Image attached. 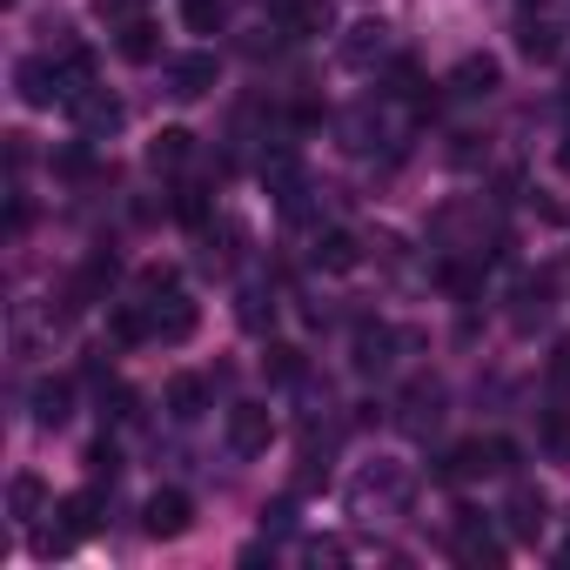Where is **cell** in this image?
Masks as SVG:
<instances>
[{
	"label": "cell",
	"mask_w": 570,
	"mask_h": 570,
	"mask_svg": "<svg viewBox=\"0 0 570 570\" xmlns=\"http://www.w3.org/2000/svg\"><path fill=\"white\" fill-rule=\"evenodd\" d=\"M363 262V248H356V235L350 228H330L323 242H316V268H330V275H350Z\"/></svg>",
	"instance_id": "4fadbf2b"
},
{
	"label": "cell",
	"mask_w": 570,
	"mask_h": 570,
	"mask_svg": "<svg viewBox=\"0 0 570 570\" xmlns=\"http://www.w3.org/2000/svg\"><path fill=\"white\" fill-rule=\"evenodd\" d=\"M268 443H275V416L262 403H235L228 410V450L235 456H262Z\"/></svg>",
	"instance_id": "3957f363"
},
{
	"label": "cell",
	"mask_w": 570,
	"mask_h": 570,
	"mask_svg": "<svg viewBox=\"0 0 570 570\" xmlns=\"http://www.w3.org/2000/svg\"><path fill=\"white\" fill-rule=\"evenodd\" d=\"M115 41H121V55H128V61H135V68H148V61H155V55H161V28H155V21H148V14H135V21H128V28H115Z\"/></svg>",
	"instance_id": "ba28073f"
},
{
	"label": "cell",
	"mask_w": 570,
	"mask_h": 570,
	"mask_svg": "<svg viewBox=\"0 0 570 570\" xmlns=\"http://www.w3.org/2000/svg\"><path fill=\"white\" fill-rule=\"evenodd\" d=\"M21 101L61 108V75H55V61H21Z\"/></svg>",
	"instance_id": "30bf717a"
},
{
	"label": "cell",
	"mask_w": 570,
	"mask_h": 570,
	"mask_svg": "<svg viewBox=\"0 0 570 570\" xmlns=\"http://www.w3.org/2000/svg\"><path fill=\"white\" fill-rule=\"evenodd\" d=\"M215 88V55H181V61H168V95L175 101H202Z\"/></svg>",
	"instance_id": "8992f818"
},
{
	"label": "cell",
	"mask_w": 570,
	"mask_h": 570,
	"mask_svg": "<svg viewBox=\"0 0 570 570\" xmlns=\"http://www.w3.org/2000/svg\"><path fill=\"white\" fill-rule=\"evenodd\" d=\"M8 503H14V517H21V523H35V517H41V503H48V483H41V476H14V483H8Z\"/></svg>",
	"instance_id": "d6986e66"
},
{
	"label": "cell",
	"mask_w": 570,
	"mask_h": 570,
	"mask_svg": "<svg viewBox=\"0 0 570 570\" xmlns=\"http://www.w3.org/2000/svg\"><path fill=\"white\" fill-rule=\"evenodd\" d=\"M456 557H463V563H497V557H503V543H497L470 510H463V523H456Z\"/></svg>",
	"instance_id": "5bb4252c"
},
{
	"label": "cell",
	"mask_w": 570,
	"mask_h": 570,
	"mask_svg": "<svg viewBox=\"0 0 570 570\" xmlns=\"http://www.w3.org/2000/svg\"><path fill=\"white\" fill-rule=\"evenodd\" d=\"M343 55H350V68H370V55H383V28H376V21H363V28H356V41H350Z\"/></svg>",
	"instance_id": "7402d4cb"
},
{
	"label": "cell",
	"mask_w": 570,
	"mask_h": 570,
	"mask_svg": "<svg viewBox=\"0 0 570 570\" xmlns=\"http://www.w3.org/2000/svg\"><path fill=\"white\" fill-rule=\"evenodd\" d=\"M68 115H75V121H81L88 135H108V128H121V101H115L108 88H95V95H81V101H75Z\"/></svg>",
	"instance_id": "8fae6325"
},
{
	"label": "cell",
	"mask_w": 570,
	"mask_h": 570,
	"mask_svg": "<svg viewBox=\"0 0 570 570\" xmlns=\"http://www.w3.org/2000/svg\"><path fill=\"white\" fill-rule=\"evenodd\" d=\"M75 537H88L95 523H101V490H75V497H61V510H55Z\"/></svg>",
	"instance_id": "e0dca14e"
},
{
	"label": "cell",
	"mask_w": 570,
	"mask_h": 570,
	"mask_svg": "<svg viewBox=\"0 0 570 570\" xmlns=\"http://www.w3.org/2000/svg\"><path fill=\"white\" fill-rule=\"evenodd\" d=\"M390 363V330H363L356 336V370L370 376V370H383Z\"/></svg>",
	"instance_id": "ffe728a7"
},
{
	"label": "cell",
	"mask_w": 570,
	"mask_h": 570,
	"mask_svg": "<svg viewBox=\"0 0 570 570\" xmlns=\"http://www.w3.org/2000/svg\"><path fill=\"white\" fill-rule=\"evenodd\" d=\"M181 282H175V268H141V303H161V296H175Z\"/></svg>",
	"instance_id": "cb8c5ba5"
},
{
	"label": "cell",
	"mask_w": 570,
	"mask_h": 570,
	"mask_svg": "<svg viewBox=\"0 0 570 570\" xmlns=\"http://www.w3.org/2000/svg\"><path fill=\"white\" fill-rule=\"evenodd\" d=\"M148 323H155V336H161V343H181V336H195V303L175 289V296L148 303Z\"/></svg>",
	"instance_id": "52a82bcc"
},
{
	"label": "cell",
	"mask_w": 570,
	"mask_h": 570,
	"mask_svg": "<svg viewBox=\"0 0 570 570\" xmlns=\"http://www.w3.org/2000/svg\"><path fill=\"white\" fill-rule=\"evenodd\" d=\"M68 403H75L68 383H55V376L35 383V423H41V430H61V423H68Z\"/></svg>",
	"instance_id": "2e32d148"
},
{
	"label": "cell",
	"mask_w": 570,
	"mask_h": 570,
	"mask_svg": "<svg viewBox=\"0 0 570 570\" xmlns=\"http://www.w3.org/2000/svg\"><path fill=\"white\" fill-rule=\"evenodd\" d=\"M557 161H563V175H570V141H563V148H557Z\"/></svg>",
	"instance_id": "f546056e"
},
{
	"label": "cell",
	"mask_w": 570,
	"mask_h": 570,
	"mask_svg": "<svg viewBox=\"0 0 570 570\" xmlns=\"http://www.w3.org/2000/svg\"><path fill=\"white\" fill-rule=\"evenodd\" d=\"M557 48H563V41H557V28H543V21H530V28H523V55H530V61H557Z\"/></svg>",
	"instance_id": "603a6c76"
},
{
	"label": "cell",
	"mask_w": 570,
	"mask_h": 570,
	"mask_svg": "<svg viewBox=\"0 0 570 570\" xmlns=\"http://www.w3.org/2000/svg\"><path fill=\"white\" fill-rule=\"evenodd\" d=\"M503 81V68L490 61V55H470V61H456V75H450V88L463 95V101H476V95H490Z\"/></svg>",
	"instance_id": "9c48e42d"
},
{
	"label": "cell",
	"mask_w": 570,
	"mask_h": 570,
	"mask_svg": "<svg viewBox=\"0 0 570 570\" xmlns=\"http://www.w3.org/2000/svg\"><path fill=\"white\" fill-rule=\"evenodd\" d=\"M557 563H563V570H570V543H563V550H557Z\"/></svg>",
	"instance_id": "4dcf8cb0"
},
{
	"label": "cell",
	"mask_w": 570,
	"mask_h": 570,
	"mask_svg": "<svg viewBox=\"0 0 570 570\" xmlns=\"http://www.w3.org/2000/svg\"><path fill=\"white\" fill-rule=\"evenodd\" d=\"M101 416L108 423H128L135 416V390H101Z\"/></svg>",
	"instance_id": "484cf974"
},
{
	"label": "cell",
	"mask_w": 570,
	"mask_h": 570,
	"mask_svg": "<svg viewBox=\"0 0 570 570\" xmlns=\"http://www.w3.org/2000/svg\"><path fill=\"white\" fill-rule=\"evenodd\" d=\"M188 155H195V135H188V128H161V135L148 141V168H161V175H175Z\"/></svg>",
	"instance_id": "7c38bea8"
},
{
	"label": "cell",
	"mask_w": 570,
	"mask_h": 570,
	"mask_svg": "<svg viewBox=\"0 0 570 570\" xmlns=\"http://www.w3.org/2000/svg\"><path fill=\"white\" fill-rule=\"evenodd\" d=\"M503 470H517V443L510 436H470V443H456L450 456H443V476L450 483H470V476H503Z\"/></svg>",
	"instance_id": "6da1fadb"
},
{
	"label": "cell",
	"mask_w": 570,
	"mask_h": 570,
	"mask_svg": "<svg viewBox=\"0 0 570 570\" xmlns=\"http://www.w3.org/2000/svg\"><path fill=\"white\" fill-rule=\"evenodd\" d=\"M550 376H557V390H570V343H557V356H550Z\"/></svg>",
	"instance_id": "f1b7e54d"
},
{
	"label": "cell",
	"mask_w": 570,
	"mask_h": 570,
	"mask_svg": "<svg viewBox=\"0 0 570 570\" xmlns=\"http://www.w3.org/2000/svg\"><path fill=\"white\" fill-rule=\"evenodd\" d=\"M202 410H208V383H202V376H175V383H168V416H175V423H195Z\"/></svg>",
	"instance_id": "9a60e30c"
},
{
	"label": "cell",
	"mask_w": 570,
	"mask_h": 570,
	"mask_svg": "<svg viewBox=\"0 0 570 570\" xmlns=\"http://www.w3.org/2000/svg\"><path fill=\"white\" fill-rule=\"evenodd\" d=\"M95 14H101L108 28H128V21L141 14V0H95Z\"/></svg>",
	"instance_id": "d4e9b609"
},
{
	"label": "cell",
	"mask_w": 570,
	"mask_h": 570,
	"mask_svg": "<svg viewBox=\"0 0 570 570\" xmlns=\"http://www.w3.org/2000/svg\"><path fill=\"white\" fill-rule=\"evenodd\" d=\"M181 28L188 35H222L228 28V0H181Z\"/></svg>",
	"instance_id": "ac0fdd59"
},
{
	"label": "cell",
	"mask_w": 570,
	"mask_h": 570,
	"mask_svg": "<svg viewBox=\"0 0 570 570\" xmlns=\"http://www.w3.org/2000/svg\"><path fill=\"white\" fill-rule=\"evenodd\" d=\"M88 470L115 483V470H121V450H115V443H95V450H88Z\"/></svg>",
	"instance_id": "83f0119b"
},
{
	"label": "cell",
	"mask_w": 570,
	"mask_h": 570,
	"mask_svg": "<svg viewBox=\"0 0 570 570\" xmlns=\"http://www.w3.org/2000/svg\"><path fill=\"white\" fill-rule=\"evenodd\" d=\"M188 523H195L188 490H155V497L141 503V530H148V537H181Z\"/></svg>",
	"instance_id": "277c9868"
},
{
	"label": "cell",
	"mask_w": 570,
	"mask_h": 570,
	"mask_svg": "<svg viewBox=\"0 0 570 570\" xmlns=\"http://www.w3.org/2000/svg\"><path fill=\"white\" fill-rule=\"evenodd\" d=\"M175 215H181V222L195 228V222L208 215V195H202V188H181V195H175Z\"/></svg>",
	"instance_id": "4316f807"
},
{
	"label": "cell",
	"mask_w": 570,
	"mask_h": 570,
	"mask_svg": "<svg viewBox=\"0 0 570 570\" xmlns=\"http://www.w3.org/2000/svg\"><path fill=\"white\" fill-rule=\"evenodd\" d=\"M336 28V8L330 0H282L275 8V35L282 41H316V35H330Z\"/></svg>",
	"instance_id": "7a4b0ae2"
},
{
	"label": "cell",
	"mask_w": 570,
	"mask_h": 570,
	"mask_svg": "<svg viewBox=\"0 0 570 570\" xmlns=\"http://www.w3.org/2000/svg\"><path fill=\"white\" fill-rule=\"evenodd\" d=\"M262 370H268V376H275V383H296V376H303V356H296V350H289V343H275V350H268V356H262Z\"/></svg>",
	"instance_id": "44dd1931"
},
{
	"label": "cell",
	"mask_w": 570,
	"mask_h": 570,
	"mask_svg": "<svg viewBox=\"0 0 570 570\" xmlns=\"http://www.w3.org/2000/svg\"><path fill=\"white\" fill-rule=\"evenodd\" d=\"M543 517H550V503H543V490H530V483H517V490H510V503H503V530H510L517 543H537V537H543Z\"/></svg>",
	"instance_id": "5b68a950"
}]
</instances>
